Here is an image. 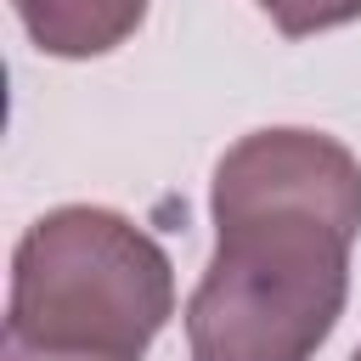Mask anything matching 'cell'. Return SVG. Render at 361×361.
I'll return each mask as SVG.
<instances>
[{
    "label": "cell",
    "mask_w": 361,
    "mask_h": 361,
    "mask_svg": "<svg viewBox=\"0 0 361 361\" xmlns=\"http://www.w3.org/2000/svg\"><path fill=\"white\" fill-rule=\"evenodd\" d=\"M214 254L186 299L192 361H310L350 299L361 158L322 130L231 141L209 186Z\"/></svg>",
    "instance_id": "obj_1"
},
{
    "label": "cell",
    "mask_w": 361,
    "mask_h": 361,
    "mask_svg": "<svg viewBox=\"0 0 361 361\" xmlns=\"http://www.w3.org/2000/svg\"><path fill=\"white\" fill-rule=\"evenodd\" d=\"M147 6L152 0H11L23 34L45 56H62V62L118 51L147 23Z\"/></svg>",
    "instance_id": "obj_3"
},
{
    "label": "cell",
    "mask_w": 361,
    "mask_h": 361,
    "mask_svg": "<svg viewBox=\"0 0 361 361\" xmlns=\"http://www.w3.org/2000/svg\"><path fill=\"white\" fill-rule=\"evenodd\" d=\"M350 361H361V350H355V355H350Z\"/></svg>",
    "instance_id": "obj_6"
},
{
    "label": "cell",
    "mask_w": 361,
    "mask_h": 361,
    "mask_svg": "<svg viewBox=\"0 0 361 361\" xmlns=\"http://www.w3.org/2000/svg\"><path fill=\"white\" fill-rule=\"evenodd\" d=\"M0 361H107V355H73V350H39L11 333H0Z\"/></svg>",
    "instance_id": "obj_5"
},
{
    "label": "cell",
    "mask_w": 361,
    "mask_h": 361,
    "mask_svg": "<svg viewBox=\"0 0 361 361\" xmlns=\"http://www.w3.org/2000/svg\"><path fill=\"white\" fill-rule=\"evenodd\" d=\"M288 39H310L327 28H344L361 17V0H254Z\"/></svg>",
    "instance_id": "obj_4"
},
{
    "label": "cell",
    "mask_w": 361,
    "mask_h": 361,
    "mask_svg": "<svg viewBox=\"0 0 361 361\" xmlns=\"http://www.w3.org/2000/svg\"><path fill=\"white\" fill-rule=\"evenodd\" d=\"M169 316L175 265L118 209L62 203L11 248L6 333L23 344L141 361Z\"/></svg>",
    "instance_id": "obj_2"
}]
</instances>
